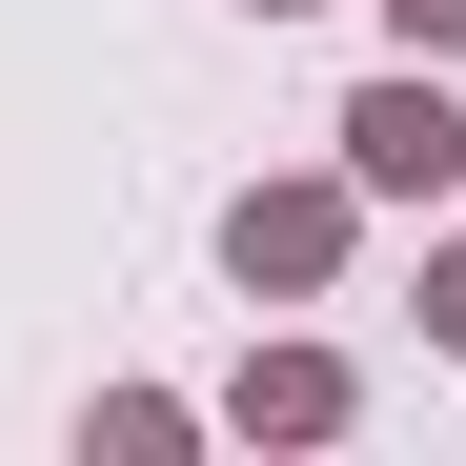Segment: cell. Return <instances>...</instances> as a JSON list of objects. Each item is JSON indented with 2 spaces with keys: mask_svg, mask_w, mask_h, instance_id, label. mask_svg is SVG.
I'll use <instances>...</instances> for the list:
<instances>
[{
  "mask_svg": "<svg viewBox=\"0 0 466 466\" xmlns=\"http://www.w3.org/2000/svg\"><path fill=\"white\" fill-rule=\"evenodd\" d=\"M345 163H365V183H406V203H426V183L466 163V122H446V82H365V102H345Z\"/></svg>",
  "mask_w": 466,
  "mask_h": 466,
  "instance_id": "cell-1",
  "label": "cell"
},
{
  "mask_svg": "<svg viewBox=\"0 0 466 466\" xmlns=\"http://www.w3.org/2000/svg\"><path fill=\"white\" fill-rule=\"evenodd\" d=\"M325 244H345V203H325V183H284V203L223 223V264H244V284H325Z\"/></svg>",
  "mask_w": 466,
  "mask_h": 466,
  "instance_id": "cell-2",
  "label": "cell"
},
{
  "mask_svg": "<svg viewBox=\"0 0 466 466\" xmlns=\"http://www.w3.org/2000/svg\"><path fill=\"white\" fill-rule=\"evenodd\" d=\"M385 21H406V41H466V0H385Z\"/></svg>",
  "mask_w": 466,
  "mask_h": 466,
  "instance_id": "cell-3",
  "label": "cell"
},
{
  "mask_svg": "<svg viewBox=\"0 0 466 466\" xmlns=\"http://www.w3.org/2000/svg\"><path fill=\"white\" fill-rule=\"evenodd\" d=\"M426 325H446V345H466V244H446V284H426Z\"/></svg>",
  "mask_w": 466,
  "mask_h": 466,
  "instance_id": "cell-4",
  "label": "cell"
},
{
  "mask_svg": "<svg viewBox=\"0 0 466 466\" xmlns=\"http://www.w3.org/2000/svg\"><path fill=\"white\" fill-rule=\"evenodd\" d=\"M264 21H284V0H264Z\"/></svg>",
  "mask_w": 466,
  "mask_h": 466,
  "instance_id": "cell-5",
  "label": "cell"
}]
</instances>
